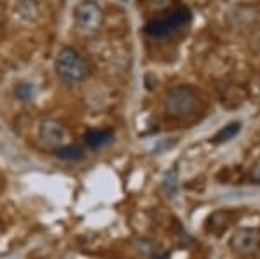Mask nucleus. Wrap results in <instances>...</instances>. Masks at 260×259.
<instances>
[{"label": "nucleus", "mask_w": 260, "mask_h": 259, "mask_svg": "<svg viewBox=\"0 0 260 259\" xmlns=\"http://www.w3.org/2000/svg\"><path fill=\"white\" fill-rule=\"evenodd\" d=\"M16 96L21 101H30V99H33V87L30 83H21V85L16 87Z\"/></svg>", "instance_id": "obj_12"}, {"label": "nucleus", "mask_w": 260, "mask_h": 259, "mask_svg": "<svg viewBox=\"0 0 260 259\" xmlns=\"http://www.w3.org/2000/svg\"><path fill=\"white\" fill-rule=\"evenodd\" d=\"M251 181L260 185V162L253 167V170H251Z\"/></svg>", "instance_id": "obj_14"}, {"label": "nucleus", "mask_w": 260, "mask_h": 259, "mask_svg": "<svg viewBox=\"0 0 260 259\" xmlns=\"http://www.w3.org/2000/svg\"><path fill=\"white\" fill-rule=\"evenodd\" d=\"M113 131L110 129H92V131H87L85 136H83V141H85V145L89 146L90 150H98V148H103V146L110 145L113 141Z\"/></svg>", "instance_id": "obj_7"}, {"label": "nucleus", "mask_w": 260, "mask_h": 259, "mask_svg": "<svg viewBox=\"0 0 260 259\" xmlns=\"http://www.w3.org/2000/svg\"><path fill=\"white\" fill-rule=\"evenodd\" d=\"M229 249L240 257L251 256L260 250V229L251 226L238 228L229 239Z\"/></svg>", "instance_id": "obj_5"}, {"label": "nucleus", "mask_w": 260, "mask_h": 259, "mask_svg": "<svg viewBox=\"0 0 260 259\" xmlns=\"http://www.w3.org/2000/svg\"><path fill=\"white\" fill-rule=\"evenodd\" d=\"M39 139L47 148H59L66 141V129L59 120L45 119L39 125Z\"/></svg>", "instance_id": "obj_6"}, {"label": "nucleus", "mask_w": 260, "mask_h": 259, "mask_svg": "<svg viewBox=\"0 0 260 259\" xmlns=\"http://www.w3.org/2000/svg\"><path fill=\"white\" fill-rule=\"evenodd\" d=\"M163 193L167 195V198H175L179 195V169L174 167L172 170L165 174L161 183Z\"/></svg>", "instance_id": "obj_9"}, {"label": "nucleus", "mask_w": 260, "mask_h": 259, "mask_svg": "<svg viewBox=\"0 0 260 259\" xmlns=\"http://www.w3.org/2000/svg\"><path fill=\"white\" fill-rule=\"evenodd\" d=\"M191 21V14L187 9H177L170 14L163 16L160 19L149 21L146 24V33L154 39H161V37H167L170 33H175L177 30H180L182 26H186L187 23Z\"/></svg>", "instance_id": "obj_3"}, {"label": "nucleus", "mask_w": 260, "mask_h": 259, "mask_svg": "<svg viewBox=\"0 0 260 259\" xmlns=\"http://www.w3.org/2000/svg\"><path fill=\"white\" fill-rule=\"evenodd\" d=\"M241 131V124L240 122H233L229 125H225V127H222L219 132H217L215 136H213V143L215 145H222V143H228V141L234 139L238 134H240Z\"/></svg>", "instance_id": "obj_11"}, {"label": "nucleus", "mask_w": 260, "mask_h": 259, "mask_svg": "<svg viewBox=\"0 0 260 259\" xmlns=\"http://www.w3.org/2000/svg\"><path fill=\"white\" fill-rule=\"evenodd\" d=\"M54 68H56L57 77L64 83H70V85L83 82L90 73L87 61L83 60L82 54L73 47H62L61 51L57 52Z\"/></svg>", "instance_id": "obj_1"}, {"label": "nucleus", "mask_w": 260, "mask_h": 259, "mask_svg": "<svg viewBox=\"0 0 260 259\" xmlns=\"http://www.w3.org/2000/svg\"><path fill=\"white\" fill-rule=\"evenodd\" d=\"M54 155L61 160H80L85 157V150L80 145H62L54 150Z\"/></svg>", "instance_id": "obj_10"}, {"label": "nucleus", "mask_w": 260, "mask_h": 259, "mask_svg": "<svg viewBox=\"0 0 260 259\" xmlns=\"http://www.w3.org/2000/svg\"><path fill=\"white\" fill-rule=\"evenodd\" d=\"M148 259H170V252H169V250H160V249H156Z\"/></svg>", "instance_id": "obj_13"}, {"label": "nucleus", "mask_w": 260, "mask_h": 259, "mask_svg": "<svg viewBox=\"0 0 260 259\" xmlns=\"http://www.w3.org/2000/svg\"><path fill=\"white\" fill-rule=\"evenodd\" d=\"M103 9L92 0L78 4L75 9V24L83 35H94L103 26Z\"/></svg>", "instance_id": "obj_4"}, {"label": "nucleus", "mask_w": 260, "mask_h": 259, "mask_svg": "<svg viewBox=\"0 0 260 259\" xmlns=\"http://www.w3.org/2000/svg\"><path fill=\"white\" fill-rule=\"evenodd\" d=\"M228 226H229V212L217 211L208 216L207 223H205V232L219 237L228 229Z\"/></svg>", "instance_id": "obj_8"}, {"label": "nucleus", "mask_w": 260, "mask_h": 259, "mask_svg": "<svg viewBox=\"0 0 260 259\" xmlns=\"http://www.w3.org/2000/svg\"><path fill=\"white\" fill-rule=\"evenodd\" d=\"M198 104V93L191 85H175L167 93L165 113L170 119H184L191 115Z\"/></svg>", "instance_id": "obj_2"}]
</instances>
